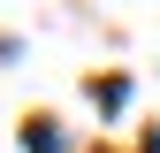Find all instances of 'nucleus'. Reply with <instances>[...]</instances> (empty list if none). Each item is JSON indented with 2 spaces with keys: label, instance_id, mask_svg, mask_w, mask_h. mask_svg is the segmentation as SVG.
Instances as JSON below:
<instances>
[{
  "label": "nucleus",
  "instance_id": "obj_1",
  "mask_svg": "<svg viewBox=\"0 0 160 153\" xmlns=\"http://www.w3.org/2000/svg\"><path fill=\"white\" fill-rule=\"evenodd\" d=\"M31 153H61V138H53V130L38 123V130H31Z\"/></svg>",
  "mask_w": 160,
  "mask_h": 153
}]
</instances>
